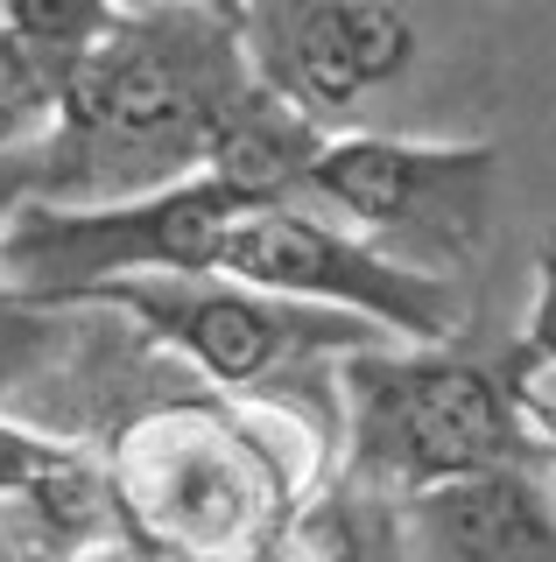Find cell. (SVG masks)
Here are the masks:
<instances>
[{"mask_svg": "<svg viewBox=\"0 0 556 562\" xmlns=\"http://www.w3.org/2000/svg\"><path fill=\"white\" fill-rule=\"evenodd\" d=\"M247 78L254 64L240 29L184 0H127L49 92L36 204H120L198 176L204 140Z\"/></svg>", "mask_w": 556, "mask_h": 562, "instance_id": "6da1fadb", "label": "cell"}, {"mask_svg": "<svg viewBox=\"0 0 556 562\" xmlns=\"http://www.w3.org/2000/svg\"><path fill=\"white\" fill-rule=\"evenodd\" d=\"M338 386L353 464L402 499L472 471H549L508 359L493 366L458 345H367L338 359Z\"/></svg>", "mask_w": 556, "mask_h": 562, "instance_id": "7a4b0ae2", "label": "cell"}, {"mask_svg": "<svg viewBox=\"0 0 556 562\" xmlns=\"http://www.w3.org/2000/svg\"><path fill=\"white\" fill-rule=\"evenodd\" d=\"M247 198L219 176H184L120 204H22L0 239V295L64 310L71 295L127 274H219Z\"/></svg>", "mask_w": 556, "mask_h": 562, "instance_id": "3957f363", "label": "cell"}, {"mask_svg": "<svg viewBox=\"0 0 556 562\" xmlns=\"http://www.w3.org/2000/svg\"><path fill=\"white\" fill-rule=\"evenodd\" d=\"M493 140H402V134H324L310 155L303 190H318L332 211L367 225V246L415 268L430 260H479L486 211H493Z\"/></svg>", "mask_w": 556, "mask_h": 562, "instance_id": "277c9868", "label": "cell"}, {"mask_svg": "<svg viewBox=\"0 0 556 562\" xmlns=\"http://www.w3.org/2000/svg\"><path fill=\"white\" fill-rule=\"evenodd\" d=\"M219 274L240 289L282 295V303H318L338 316H359L374 330H394L409 345H458L465 330V295L458 281L402 268V260L374 254L367 239L338 233V225L310 218L297 204H260L233 225L219 254Z\"/></svg>", "mask_w": 556, "mask_h": 562, "instance_id": "5b68a950", "label": "cell"}, {"mask_svg": "<svg viewBox=\"0 0 556 562\" xmlns=\"http://www.w3.org/2000/svg\"><path fill=\"white\" fill-rule=\"evenodd\" d=\"M92 310H120L127 324H142L148 338H163L169 351H184L204 380L219 386H254L268 373L318 351H367L388 330L359 324V316L318 310V303H282V295L240 289L225 274H127V281H99V289L71 295Z\"/></svg>", "mask_w": 556, "mask_h": 562, "instance_id": "8992f818", "label": "cell"}, {"mask_svg": "<svg viewBox=\"0 0 556 562\" xmlns=\"http://www.w3.org/2000/svg\"><path fill=\"white\" fill-rule=\"evenodd\" d=\"M120 499L169 549L225 562L260 541L275 485L260 471V443H247L240 429H225L198 408H163L134 422L127 443H120Z\"/></svg>", "mask_w": 556, "mask_h": 562, "instance_id": "52a82bcc", "label": "cell"}, {"mask_svg": "<svg viewBox=\"0 0 556 562\" xmlns=\"http://www.w3.org/2000/svg\"><path fill=\"white\" fill-rule=\"evenodd\" d=\"M409 64H415V22L394 0H303L297 22L275 43V70H260V78L324 127L345 105L394 85Z\"/></svg>", "mask_w": 556, "mask_h": 562, "instance_id": "ba28073f", "label": "cell"}, {"mask_svg": "<svg viewBox=\"0 0 556 562\" xmlns=\"http://www.w3.org/2000/svg\"><path fill=\"white\" fill-rule=\"evenodd\" d=\"M402 506L415 562H556V485L543 471H472Z\"/></svg>", "mask_w": 556, "mask_h": 562, "instance_id": "9c48e42d", "label": "cell"}, {"mask_svg": "<svg viewBox=\"0 0 556 562\" xmlns=\"http://www.w3.org/2000/svg\"><path fill=\"white\" fill-rule=\"evenodd\" d=\"M324 134H332V127H318V120H310L297 99H282V92H275V85L254 70L247 92H240V99L219 113L212 140H204L198 176H219V183L240 190L254 211H260V204H289V190H303L310 155L324 148Z\"/></svg>", "mask_w": 556, "mask_h": 562, "instance_id": "30bf717a", "label": "cell"}, {"mask_svg": "<svg viewBox=\"0 0 556 562\" xmlns=\"http://www.w3.org/2000/svg\"><path fill=\"white\" fill-rule=\"evenodd\" d=\"M0 499H29V506H43L49 520H78L85 506L107 499V485L85 464V450L49 443V436L0 415Z\"/></svg>", "mask_w": 556, "mask_h": 562, "instance_id": "8fae6325", "label": "cell"}, {"mask_svg": "<svg viewBox=\"0 0 556 562\" xmlns=\"http://www.w3.org/2000/svg\"><path fill=\"white\" fill-rule=\"evenodd\" d=\"M113 22H120V0H0V29H8V43L43 70L49 92H57V78Z\"/></svg>", "mask_w": 556, "mask_h": 562, "instance_id": "7c38bea8", "label": "cell"}, {"mask_svg": "<svg viewBox=\"0 0 556 562\" xmlns=\"http://www.w3.org/2000/svg\"><path fill=\"white\" fill-rule=\"evenodd\" d=\"M43 127H49V85H43V70L8 43V29H0V148H22V140H36Z\"/></svg>", "mask_w": 556, "mask_h": 562, "instance_id": "4fadbf2b", "label": "cell"}, {"mask_svg": "<svg viewBox=\"0 0 556 562\" xmlns=\"http://www.w3.org/2000/svg\"><path fill=\"white\" fill-rule=\"evenodd\" d=\"M508 373L535 386V373H556V233L535 246V310L521 324V345L508 351Z\"/></svg>", "mask_w": 556, "mask_h": 562, "instance_id": "5bb4252c", "label": "cell"}, {"mask_svg": "<svg viewBox=\"0 0 556 562\" xmlns=\"http://www.w3.org/2000/svg\"><path fill=\"white\" fill-rule=\"evenodd\" d=\"M36 198H43V155H36V140H22V148H0V239H8L14 211L36 204Z\"/></svg>", "mask_w": 556, "mask_h": 562, "instance_id": "9a60e30c", "label": "cell"}, {"mask_svg": "<svg viewBox=\"0 0 556 562\" xmlns=\"http://www.w3.org/2000/svg\"><path fill=\"white\" fill-rule=\"evenodd\" d=\"M120 8H127V0H120ZM184 8H198V14H212V22H225V29H240L247 35V0H184Z\"/></svg>", "mask_w": 556, "mask_h": 562, "instance_id": "2e32d148", "label": "cell"}]
</instances>
